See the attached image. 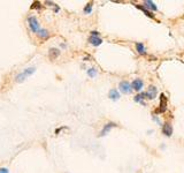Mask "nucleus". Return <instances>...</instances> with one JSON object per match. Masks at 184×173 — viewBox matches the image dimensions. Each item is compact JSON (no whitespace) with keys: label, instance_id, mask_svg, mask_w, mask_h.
<instances>
[{"label":"nucleus","instance_id":"1","mask_svg":"<svg viewBox=\"0 0 184 173\" xmlns=\"http://www.w3.org/2000/svg\"><path fill=\"white\" fill-rule=\"evenodd\" d=\"M34 72H36V68H34V67H27V68L23 69L21 73H18V74L15 76V81H16L17 83H21V82L27 80L29 76H31Z\"/></svg>","mask_w":184,"mask_h":173},{"label":"nucleus","instance_id":"2","mask_svg":"<svg viewBox=\"0 0 184 173\" xmlns=\"http://www.w3.org/2000/svg\"><path fill=\"white\" fill-rule=\"evenodd\" d=\"M27 22H28L29 28H30V30H31L32 32L37 34V32L40 30V23H39V21H38V19H37L36 16H34V15L28 16Z\"/></svg>","mask_w":184,"mask_h":173},{"label":"nucleus","instance_id":"3","mask_svg":"<svg viewBox=\"0 0 184 173\" xmlns=\"http://www.w3.org/2000/svg\"><path fill=\"white\" fill-rule=\"evenodd\" d=\"M119 88H120V91L123 92V93H130L132 91V88H131V84L130 82L128 81H121L120 84H119Z\"/></svg>","mask_w":184,"mask_h":173},{"label":"nucleus","instance_id":"4","mask_svg":"<svg viewBox=\"0 0 184 173\" xmlns=\"http://www.w3.org/2000/svg\"><path fill=\"white\" fill-rule=\"evenodd\" d=\"M167 110V98L163 93L160 95V107L155 110V113H163Z\"/></svg>","mask_w":184,"mask_h":173},{"label":"nucleus","instance_id":"5","mask_svg":"<svg viewBox=\"0 0 184 173\" xmlns=\"http://www.w3.org/2000/svg\"><path fill=\"white\" fill-rule=\"evenodd\" d=\"M117 125L115 124V122H108V124H106L105 126H104V128L101 129V132H100V134H99V136H105L107 133L110 132V129L112 128H114V127H116Z\"/></svg>","mask_w":184,"mask_h":173},{"label":"nucleus","instance_id":"6","mask_svg":"<svg viewBox=\"0 0 184 173\" xmlns=\"http://www.w3.org/2000/svg\"><path fill=\"white\" fill-rule=\"evenodd\" d=\"M144 86V82L140 79H136V80H133V82L131 83V88L133 90H136V91H140L142 89H143Z\"/></svg>","mask_w":184,"mask_h":173},{"label":"nucleus","instance_id":"7","mask_svg":"<svg viewBox=\"0 0 184 173\" xmlns=\"http://www.w3.org/2000/svg\"><path fill=\"white\" fill-rule=\"evenodd\" d=\"M162 133H163L166 136H172V127L169 122L163 124V126H162Z\"/></svg>","mask_w":184,"mask_h":173},{"label":"nucleus","instance_id":"8","mask_svg":"<svg viewBox=\"0 0 184 173\" xmlns=\"http://www.w3.org/2000/svg\"><path fill=\"white\" fill-rule=\"evenodd\" d=\"M59 56H60V50L57 49V47H51V49L48 50V58H50L51 60L57 59Z\"/></svg>","mask_w":184,"mask_h":173},{"label":"nucleus","instance_id":"9","mask_svg":"<svg viewBox=\"0 0 184 173\" xmlns=\"http://www.w3.org/2000/svg\"><path fill=\"white\" fill-rule=\"evenodd\" d=\"M37 36L39 37L40 39L45 40L47 39L48 37H50V31L47 30V29H44V28H40V30L37 32Z\"/></svg>","mask_w":184,"mask_h":173},{"label":"nucleus","instance_id":"10","mask_svg":"<svg viewBox=\"0 0 184 173\" xmlns=\"http://www.w3.org/2000/svg\"><path fill=\"white\" fill-rule=\"evenodd\" d=\"M89 43L93 46H99L101 45V43H103V39L100 38V37H96V36H91L90 38H89Z\"/></svg>","mask_w":184,"mask_h":173},{"label":"nucleus","instance_id":"11","mask_svg":"<svg viewBox=\"0 0 184 173\" xmlns=\"http://www.w3.org/2000/svg\"><path fill=\"white\" fill-rule=\"evenodd\" d=\"M155 96H156V88L151 86L149 88V91L146 92V98L147 99H153V98H155Z\"/></svg>","mask_w":184,"mask_h":173},{"label":"nucleus","instance_id":"12","mask_svg":"<svg viewBox=\"0 0 184 173\" xmlns=\"http://www.w3.org/2000/svg\"><path fill=\"white\" fill-rule=\"evenodd\" d=\"M108 97L112 99V100H117L120 98V92L117 91L116 89H110L108 93Z\"/></svg>","mask_w":184,"mask_h":173},{"label":"nucleus","instance_id":"13","mask_svg":"<svg viewBox=\"0 0 184 173\" xmlns=\"http://www.w3.org/2000/svg\"><path fill=\"white\" fill-rule=\"evenodd\" d=\"M144 7L147 9H151V11H156L158 8H156V6H155V4L153 2V1H150V0H146V1H144Z\"/></svg>","mask_w":184,"mask_h":173},{"label":"nucleus","instance_id":"14","mask_svg":"<svg viewBox=\"0 0 184 173\" xmlns=\"http://www.w3.org/2000/svg\"><path fill=\"white\" fill-rule=\"evenodd\" d=\"M136 7H137L138 9H140V11L143 12V13H144V14H145V15H146V16H149V17H154V15H153V14H152V13H151V12H150V11H147V9H146V8L144 7V6H142V5H137V6H136Z\"/></svg>","mask_w":184,"mask_h":173},{"label":"nucleus","instance_id":"15","mask_svg":"<svg viewBox=\"0 0 184 173\" xmlns=\"http://www.w3.org/2000/svg\"><path fill=\"white\" fill-rule=\"evenodd\" d=\"M45 4H46L47 6L52 7V8H53V12H54V13H58V12L60 11V7H59V6H58L57 4H54L53 1H46Z\"/></svg>","mask_w":184,"mask_h":173},{"label":"nucleus","instance_id":"16","mask_svg":"<svg viewBox=\"0 0 184 173\" xmlns=\"http://www.w3.org/2000/svg\"><path fill=\"white\" fill-rule=\"evenodd\" d=\"M136 49H137V51L139 54H144L145 53V46H144L143 43H136Z\"/></svg>","mask_w":184,"mask_h":173},{"label":"nucleus","instance_id":"17","mask_svg":"<svg viewBox=\"0 0 184 173\" xmlns=\"http://www.w3.org/2000/svg\"><path fill=\"white\" fill-rule=\"evenodd\" d=\"M41 7H43V5H41V2H40V1H34V2H32V5L30 6V8H31V9H37V11H40V9H41Z\"/></svg>","mask_w":184,"mask_h":173},{"label":"nucleus","instance_id":"18","mask_svg":"<svg viewBox=\"0 0 184 173\" xmlns=\"http://www.w3.org/2000/svg\"><path fill=\"white\" fill-rule=\"evenodd\" d=\"M146 98V92H142V93H138L137 96H135V102L136 103H139V102H142L143 99Z\"/></svg>","mask_w":184,"mask_h":173},{"label":"nucleus","instance_id":"19","mask_svg":"<svg viewBox=\"0 0 184 173\" xmlns=\"http://www.w3.org/2000/svg\"><path fill=\"white\" fill-rule=\"evenodd\" d=\"M92 7H93V2H87L83 11H84V13H85V14H91Z\"/></svg>","mask_w":184,"mask_h":173},{"label":"nucleus","instance_id":"20","mask_svg":"<svg viewBox=\"0 0 184 173\" xmlns=\"http://www.w3.org/2000/svg\"><path fill=\"white\" fill-rule=\"evenodd\" d=\"M86 73H87V75H89L90 77H94V76L97 75V69L96 68H89L87 70H86Z\"/></svg>","mask_w":184,"mask_h":173},{"label":"nucleus","instance_id":"21","mask_svg":"<svg viewBox=\"0 0 184 173\" xmlns=\"http://www.w3.org/2000/svg\"><path fill=\"white\" fill-rule=\"evenodd\" d=\"M0 173H9V171H8L7 167H1L0 168Z\"/></svg>","mask_w":184,"mask_h":173},{"label":"nucleus","instance_id":"22","mask_svg":"<svg viewBox=\"0 0 184 173\" xmlns=\"http://www.w3.org/2000/svg\"><path fill=\"white\" fill-rule=\"evenodd\" d=\"M64 128H66V127H61V128H58V129H55V134H59V133L61 132V131H62V129H64Z\"/></svg>","mask_w":184,"mask_h":173},{"label":"nucleus","instance_id":"23","mask_svg":"<svg viewBox=\"0 0 184 173\" xmlns=\"http://www.w3.org/2000/svg\"><path fill=\"white\" fill-rule=\"evenodd\" d=\"M91 36H96V37H99V32H98V31H91Z\"/></svg>","mask_w":184,"mask_h":173}]
</instances>
